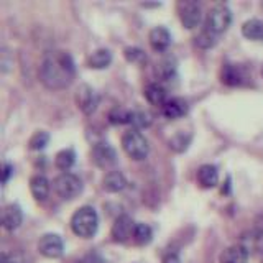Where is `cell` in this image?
<instances>
[{
    "label": "cell",
    "mask_w": 263,
    "mask_h": 263,
    "mask_svg": "<svg viewBox=\"0 0 263 263\" xmlns=\"http://www.w3.org/2000/svg\"><path fill=\"white\" fill-rule=\"evenodd\" d=\"M23 220V212L18 204H8L2 211V227L8 232L18 229Z\"/></svg>",
    "instance_id": "obj_11"
},
{
    "label": "cell",
    "mask_w": 263,
    "mask_h": 263,
    "mask_svg": "<svg viewBox=\"0 0 263 263\" xmlns=\"http://www.w3.org/2000/svg\"><path fill=\"white\" fill-rule=\"evenodd\" d=\"M132 117H134V112H130L123 107H115L109 112V122L114 125H123V123H132Z\"/></svg>",
    "instance_id": "obj_23"
},
{
    "label": "cell",
    "mask_w": 263,
    "mask_h": 263,
    "mask_svg": "<svg viewBox=\"0 0 263 263\" xmlns=\"http://www.w3.org/2000/svg\"><path fill=\"white\" fill-rule=\"evenodd\" d=\"M230 23H232V12H230V8L227 5H216L208 13L205 28L216 33V35H220V33H224L230 27Z\"/></svg>",
    "instance_id": "obj_5"
},
{
    "label": "cell",
    "mask_w": 263,
    "mask_h": 263,
    "mask_svg": "<svg viewBox=\"0 0 263 263\" xmlns=\"http://www.w3.org/2000/svg\"><path fill=\"white\" fill-rule=\"evenodd\" d=\"M12 173H13V166H12L10 163H5L4 164V171H2V181H4V183H7Z\"/></svg>",
    "instance_id": "obj_33"
},
{
    "label": "cell",
    "mask_w": 263,
    "mask_h": 263,
    "mask_svg": "<svg viewBox=\"0 0 263 263\" xmlns=\"http://www.w3.org/2000/svg\"><path fill=\"white\" fill-rule=\"evenodd\" d=\"M243 81V74L240 68L232 64H227L224 69H222V82H226L227 86H238L242 84Z\"/></svg>",
    "instance_id": "obj_21"
},
{
    "label": "cell",
    "mask_w": 263,
    "mask_h": 263,
    "mask_svg": "<svg viewBox=\"0 0 263 263\" xmlns=\"http://www.w3.org/2000/svg\"><path fill=\"white\" fill-rule=\"evenodd\" d=\"M250 253L243 245L237 243L226 249L220 255V263H247L249 261Z\"/></svg>",
    "instance_id": "obj_14"
},
{
    "label": "cell",
    "mask_w": 263,
    "mask_h": 263,
    "mask_svg": "<svg viewBox=\"0 0 263 263\" xmlns=\"http://www.w3.org/2000/svg\"><path fill=\"white\" fill-rule=\"evenodd\" d=\"M152 114H148L145 110H138L134 112V117H132V125L135 128H146L152 125Z\"/></svg>",
    "instance_id": "obj_29"
},
{
    "label": "cell",
    "mask_w": 263,
    "mask_h": 263,
    "mask_svg": "<svg viewBox=\"0 0 263 263\" xmlns=\"http://www.w3.org/2000/svg\"><path fill=\"white\" fill-rule=\"evenodd\" d=\"M122 148L132 160H145L150 152L146 138L138 130H128L122 137Z\"/></svg>",
    "instance_id": "obj_3"
},
{
    "label": "cell",
    "mask_w": 263,
    "mask_h": 263,
    "mask_svg": "<svg viewBox=\"0 0 263 263\" xmlns=\"http://www.w3.org/2000/svg\"><path fill=\"white\" fill-rule=\"evenodd\" d=\"M2 263H25V258L18 253H4Z\"/></svg>",
    "instance_id": "obj_31"
},
{
    "label": "cell",
    "mask_w": 263,
    "mask_h": 263,
    "mask_svg": "<svg viewBox=\"0 0 263 263\" xmlns=\"http://www.w3.org/2000/svg\"><path fill=\"white\" fill-rule=\"evenodd\" d=\"M71 229L81 238L94 237L99 229V216L96 209L90 208V205L79 208L71 217Z\"/></svg>",
    "instance_id": "obj_2"
},
{
    "label": "cell",
    "mask_w": 263,
    "mask_h": 263,
    "mask_svg": "<svg viewBox=\"0 0 263 263\" xmlns=\"http://www.w3.org/2000/svg\"><path fill=\"white\" fill-rule=\"evenodd\" d=\"M242 35L249 40H263V22L258 18L247 20L242 25Z\"/></svg>",
    "instance_id": "obj_20"
},
{
    "label": "cell",
    "mask_w": 263,
    "mask_h": 263,
    "mask_svg": "<svg viewBox=\"0 0 263 263\" xmlns=\"http://www.w3.org/2000/svg\"><path fill=\"white\" fill-rule=\"evenodd\" d=\"M152 237H153V232H152V227L146 226V224H137L135 226V232H134V240L138 243V245H146L152 242Z\"/></svg>",
    "instance_id": "obj_25"
},
{
    "label": "cell",
    "mask_w": 263,
    "mask_h": 263,
    "mask_svg": "<svg viewBox=\"0 0 263 263\" xmlns=\"http://www.w3.org/2000/svg\"><path fill=\"white\" fill-rule=\"evenodd\" d=\"M261 263H263V261H261Z\"/></svg>",
    "instance_id": "obj_36"
},
{
    "label": "cell",
    "mask_w": 263,
    "mask_h": 263,
    "mask_svg": "<svg viewBox=\"0 0 263 263\" xmlns=\"http://www.w3.org/2000/svg\"><path fill=\"white\" fill-rule=\"evenodd\" d=\"M30 191L38 202L46 201L49 194V181L43 175H36L30 179Z\"/></svg>",
    "instance_id": "obj_17"
},
{
    "label": "cell",
    "mask_w": 263,
    "mask_h": 263,
    "mask_svg": "<svg viewBox=\"0 0 263 263\" xmlns=\"http://www.w3.org/2000/svg\"><path fill=\"white\" fill-rule=\"evenodd\" d=\"M38 252L46 258H60L64 252L63 238L56 234H45L38 242Z\"/></svg>",
    "instance_id": "obj_8"
},
{
    "label": "cell",
    "mask_w": 263,
    "mask_h": 263,
    "mask_svg": "<svg viewBox=\"0 0 263 263\" xmlns=\"http://www.w3.org/2000/svg\"><path fill=\"white\" fill-rule=\"evenodd\" d=\"M99 102H101L99 94L90 86L81 84L78 87V90H76V104H78V107L81 109L82 114H86V115L94 114Z\"/></svg>",
    "instance_id": "obj_7"
},
{
    "label": "cell",
    "mask_w": 263,
    "mask_h": 263,
    "mask_svg": "<svg viewBox=\"0 0 263 263\" xmlns=\"http://www.w3.org/2000/svg\"><path fill=\"white\" fill-rule=\"evenodd\" d=\"M178 12H179L181 23H183L187 30H193L201 23V16H202L201 5L197 2H194V0L179 2L178 4Z\"/></svg>",
    "instance_id": "obj_6"
},
{
    "label": "cell",
    "mask_w": 263,
    "mask_h": 263,
    "mask_svg": "<svg viewBox=\"0 0 263 263\" xmlns=\"http://www.w3.org/2000/svg\"><path fill=\"white\" fill-rule=\"evenodd\" d=\"M187 112V104L183 101V99H168L166 104L161 107V114L166 119H179Z\"/></svg>",
    "instance_id": "obj_16"
},
{
    "label": "cell",
    "mask_w": 263,
    "mask_h": 263,
    "mask_svg": "<svg viewBox=\"0 0 263 263\" xmlns=\"http://www.w3.org/2000/svg\"><path fill=\"white\" fill-rule=\"evenodd\" d=\"M148 41H150V46L155 51L163 53V51H166L168 46L171 45V35L164 27H156L150 31Z\"/></svg>",
    "instance_id": "obj_12"
},
{
    "label": "cell",
    "mask_w": 263,
    "mask_h": 263,
    "mask_svg": "<svg viewBox=\"0 0 263 263\" xmlns=\"http://www.w3.org/2000/svg\"><path fill=\"white\" fill-rule=\"evenodd\" d=\"M112 63V53L109 49H97L89 56L87 64L92 69H105Z\"/></svg>",
    "instance_id": "obj_19"
},
{
    "label": "cell",
    "mask_w": 263,
    "mask_h": 263,
    "mask_svg": "<svg viewBox=\"0 0 263 263\" xmlns=\"http://www.w3.org/2000/svg\"><path fill=\"white\" fill-rule=\"evenodd\" d=\"M261 72H263V69H261Z\"/></svg>",
    "instance_id": "obj_35"
},
{
    "label": "cell",
    "mask_w": 263,
    "mask_h": 263,
    "mask_svg": "<svg viewBox=\"0 0 263 263\" xmlns=\"http://www.w3.org/2000/svg\"><path fill=\"white\" fill-rule=\"evenodd\" d=\"M145 97L146 101L153 104V105H164L166 104V89H164L161 84H158V82H152V84H148L145 87Z\"/></svg>",
    "instance_id": "obj_18"
},
{
    "label": "cell",
    "mask_w": 263,
    "mask_h": 263,
    "mask_svg": "<svg viewBox=\"0 0 263 263\" xmlns=\"http://www.w3.org/2000/svg\"><path fill=\"white\" fill-rule=\"evenodd\" d=\"M123 54H125L127 61H130V63H143V61H146V56L140 48H125Z\"/></svg>",
    "instance_id": "obj_30"
},
{
    "label": "cell",
    "mask_w": 263,
    "mask_h": 263,
    "mask_svg": "<svg viewBox=\"0 0 263 263\" xmlns=\"http://www.w3.org/2000/svg\"><path fill=\"white\" fill-rule=\"evenodd\" d=\"M163 263H181V260H179V257H178L176 253H170V255L164 257Z\"/></svg>",
    "instance_id": "obj_34"
},
{
    "label": "cell",
    "mask_w": 263,
    "mask_h": 263,
    "mask_svg": "<svg viewBox=\"0 0 263 263\" xmlns=\"http://www.w3.org/2000/svg\"><path fill=\"white\" fill-rule=\"evenodd\" d=\"M125 186L127 179L122 171H109L102 179V187L107 193H119L122 189H125Z\"/></svg>",
    "instance_id": "obj_15"
},
{
    "label": "cell",
    "mask_w": 263,
    "mask_h": 263,
    "mask_svg": "<svg viewBox=\"0 0 263 263\" xmlns=\"http://www.w3.org/2000/svg\"><path fill=\"white\" fill-rule=\"evenodd\" d=\"M81 263H104V260L99 257L97 253H90V255H87V257L82 258Z\"/></svg>",
    "instance_id": "obj_32"
},
{
    "label": "cell",
    "mask_w": 263,
    "mask_h": 263,
    "mask_svg": "<svg viewBox=\"0 0 263 263\" xmlns=\"http://www.w3.org/2000/svg\"><path fill=\"white\" fill-rule=\"evenodd\" d=\"M74 76H76L74 60L66 51H49L40 64L41 84L51 90L66 89L72 82Z\"/></svg>",
    "instance_id": "obj_1"
},
{
    "label": "cell",
    "mask_w": 263,
    "mask_h": 263,
    "mask_svg": "<svg viewBox=\"0 0 263 263\" xmlns=\"http://www.w3.org/2000/svg\"><path fill=\"white\" fill-rule=\"evenodd\" d=\"M53 187L61 199L71 201V199H76L82 193V181L76 175H72V173H61L60 176L54 178Z\"/></svg>",
    "instance_id": "obj_4"
},
{
    "label": "cell",
    "mask_w": 263,
    "mask_h": 263,
    "mask_svg": "<svg viewBox=\"0 0 263 263\" xmlns=\"http://www.w3.org/2000/svg\"><path fill=\"white\" fill-rule=\"evenodd\" d=\"M74 161H76V153H74V150H71V148L61 150L60 153L56 155V158H54V164L60 170H63L64 173H68V170L72 166Z\"/></svg>",
    "instance_id": "obj_22"
},
{
    "label": "cell",
    "mask_w": 263,
    "mask_h": 263,
    "mask_svg": "<svg viewBox=\"0 0 263 263\" xmlns=\"http://www.w3.org/2000/svg\"><path fill=\"white\" fill-rule=\"evenodd\" d=\"M48 142H49V134L41 130V132H36V134H33V137L28 142V146H30V150H43L48 145Z\"/></svg>",
    "instance_id": "obj_28"
},
{
    "label": "cell",
    "mask_w": 263,
    "mask_h": 263,
    "mask_svg": "<svg viewBox=\"0 0 263 263\" xmlns=\"http://www.w3.org/2000/svg\"><path fill=\"white\" fill-rule=\"evenodd\" d=\"M217 36L216 33H212L211 30L208 28H204L199 35L196 36V46H199L201 49H209L212 46H216L217 43Z\"/></svg>",
    "instance_id": "obj_24"
},
{
    "label": "cell",
    "mask_w": 263,
    "mask_h": 263,
    "mask_svg": "<svg viewBox=\"0 0 263 263\" xmlns=\"http://www.w3.org/2000/svg\"><path fill=\"white\" fill-rule=\"evenodd\" d=\"M175 71H176V64L171 58H164V60H161L158 66H156V74H158L161 79H170L173 74H175Z\"/></svg>",
    "instance_id": "obj_26"
},
{
    "label": "cell",
    "mask_w": 263,
    "mask_h": 263,
    "mask_svg": "<svg viewBox=\"0 0 263 263\" xmlns=\"http://www.w3.org/2000/svg\"><path fill=\"white\" fill-rule=\"evenodd\" d=\"M196 179H197V183H199V186L204 189L216 187L219 183V171L214 164H202V166L197 170Z\"/></svg>",
    "instance_id": "obj_13"
},
{
    "label": "cell",
    "mask_w": 263,
    "mask_h": 263,
    "mask_svg": "<svg viewBox=\"0 0 263 263\" xmlns=\"http://www.w3.org/2000/svg\"><path fill=\"white\" fill-rule=\"evenodd\" d=\"M92 161L99 168H110L117 163V153L107 142H99L92 146Z\"/></svg>",
    "instance_id": "obj_9"
},
{
    "label": "cell",
    "mask_w": 263,
    "mask_h": 263,
    "mask_svg": "<svg viewBox=\"0 0 263 263\" xmlns=\"http://www.w3.org/2000/svg\"><path fill=\"white\" fill-rule=\"evenodd\" d=\"M135 226L137 224L128 216H120V217L115 219L114 226H112V238H114V242L125 243V242L130 240V238H134Z\"/></svg>",
    "instance_id": "obj_10"
},
{
    "label": "cell",
    "mask_w": 263,
    "mask_h": 263,
    "mask_svg": "<svg viewBox=\"0 0 263 263\" xmlns=\"http://www.w3.org/2000/svg\"><path fill=\"white\" fill-rule=\"evenodd\" d=\"M189 142H191V135H186L184 132H179V134H176L170 140V146L175 152H184L189 145Z\"/></svg>",
    "instance_id": "obj_27"
}]
</instances>
